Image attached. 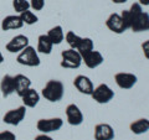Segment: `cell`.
I'll use <instances>...</instances> for the list:
<instances>
[{
    "mask_svg": "<svg viewBox=\"0 0 149 140\" xmlns=\"http://www.w3.org/2000/svg\"><path fill=\"white\" fill-rule=\"evenodd\" d=\"M120 17H122V20H123V24H124L125 30L130 29V26H132V17H130L129 10H123L122 14H120Z\"/></svg>",
    "mask_w": 149,
    "mask_h": 140,
    "instance_id": "cell-27",
    "label": "cell"
},
{
    "mask_svg": "<svg viewBox=\"0 0 149 140\" xmlns=\"http://www.w3.org/2000/svg\"><path fill=\"white\" fill-rule=\"evenodd\" d=\"M0 140H16V135L9 130L0 132Z\"/></svg>",
    "mask_w": 149,
    "mask_h": 140,
    "instance_id": "cell-29",
    "label": "cell"
},
{
    "mask_svg": "<svg viewBox=\"0 0 149 140\" xmlns=\"http://www.w3.org/2000/svg\"><path fill=\"white\" fill-rule=\"evenodd\" d=\"M34 140H54V139L49 137L47 134H40V135H37V137H35Z\"/></svg>",
    "mask_w": 149,
    "mask_h": 140,
    "instance_id": "cell-31",
    "label": "cell"
},
{
    "mask_svg": "<svg viewBox=\"0 0 149 140\" xmlns=\"http://www.w3.org/2000/svg\"><path fill=\"white\" fill-rule=\"evenodd\" d=\"M91 97H92L93 100L97 102V103L106 104V103H108V102H111L112 99H113L114 92L112 91V88L108 85L102 83V85H100L98 87H96L95 89H93Z\"/></svg>",
    "mask_w": 149,
    "mask_h": 140,
    "instance_id": "cell-4",
    "label": "cell"
},
{
    "mask_svg": "<svg viewBox=\"0 0 149 140\" xmlns=\"http://www.w3.org/2000/svg\"><path fill=\"white\" fill-rule=\"evenodd\" d=\"M63 125V120L58 116L56 118H49V119H40L36 123V128L37 130H40L42 134H49L52 132H57L62 128Z\"/></svg>",
    "mask_w": 149,
    "mask_h": 140,
    "instance_id": "cell-5",
    "label": "cell"
},
{
    "mask_svg": "<svg viewBox=\"0 0 149 140\" xmlns=\"http://www.w3.org/2000/svg\"><path fill=\"white\" fill-rule=\"evenodd\" d=\"M20 98L22 99V103H24L25 107H27V108H35L40 100V94L34 88H29Z\"/></svg>",
    "mask_w": 149,
    "mask_h": 140,
    "instance_id": "cell-18",
    "label": "cell"
},
{
    "mask_svg": "<svg viewBox=\"0 0 149 140\" xmlns=\"http://www.w3.org/2000/svg\"><path fill=\"white\" fill-rule=\"evenodd\" d=\"M143 12V9H142V5L139 3H134L132 6H130L129 9V14H130V17H132V24H133V21L136 20V19L141 15V14ZM132 27V26H130Z\"/></svg>",
    "mask_w": 149,
    "mask_h": 140,
    "instance_id": "cell-26",
    "label": "cell"
},
{
    "mask_svg": "<svg viewBox=\"0 0 149 140\" xmlns=\"http://www.w3.org/2000/svg\"><path fill=\"white\" fill-rule=\"evenodd\" d=\"M54 44L51 42V40L49 39L47 35H40L37 39V52L44 53V55H50L52 51Z\"/></svg>",
    "mask_w": 149,
    "mask_h": 140,
    "instance_id": "cell-19",
    "label": "cell"
},
{
    "mask_svg": "<svg viewBox=\"0 0 149 140\" xmlns=\"http://www.w3.org/2000/svg\"><path fill=\"white\" fill-rule=\"evenodd\" d=\"M25 115H26V107L21 105L16 109H11V110L6 112L5 115L3 116V122L5 124L16 127V125H19L22 120H24Z\"/></svg>",
    "mask_w": 149,
    "mask_h": 140,
    "instance_id": "cell-6",
    "label": "cell"
},
{
    "mask_svg": "<svg viewBox=\"0 0 149 140\" xmlns=\"http://www.w3.org/2000/svg\"><path fill=\"white\" fill-rule=\"evenodd\" d=\"M29 46V37L25 35H16L6 44V51L11 53L20 52Z\"/></svg>",
    "mask_w": 149,
    "mask_h": 140,
    "instance_id": "cell-9",
    "label": "cell"
},
{
    "mask_svg": "<svg viewBox=\"0 0 149 140\" xmlns=\"http://www.w3.org/2000/svg\"><path fill=\"white\" fill-rule=\"evenodd\" d=\"M66 116H67V122L70 125L77 127L83 123V114L81 109L78 108V105L76 104H68L66 108Z\"/></svg>",
    "mask_w": 149,
    "mask_h": 140,
    "instance_id": "cell-10",
    "label": "cell"
},
{
    "mask_svg": "<svg viewBox=\"0 0 149 140\" xmlns=\"http://www.w3.org/2000/svg\"><path fill=\"white\" fill-rule=\"evenodd\" d=\"M61 67L62 68H68V69H76L82 64V56L80 55L77 50L68 49L63 50L61 52Z\"/></svg>",
    "mask_w": 149,
    "mask_h": 140,
    "instance_id": "cell-3",
    "label": "cell"
},
{
    "mask_svg": "<svg viewBox=\"0 0 149 140\" xmlns=\"http://www.w3.org/2000/svg\"><path fill=\"white\" fill-rule=\"evenodd\" d=\"M130 132L136 135H141L147 133L149 130V119L147 118H141V119H137L130 124Z\"/></svg>",
    "mask_w": 149,
    "mask_h": 140,
    "instance_id": "cell-20",
    "label": "cell"
},
{
    "mask_svg": "<svg viewBox=\"0 0 149 140\" xmlns=\"http://www.w3.org/2000/svg\"><path fill=\"white\" fill-rule=\"evenodd\" d=\"M41 94L49 102H60L65 94V86L58 79H50L41 91Z\"/></svg>",
    "mask_w": 149,
    "mask_h": 140,
    "instance_id": "cell-1",
    "label": "cell"
},
{
    "mask_svg": "<svg viewBox=\"0 0 149 140\" xmlns=\"http://www.w3.org/2000/svg\"><path fill=\"white\" fill-rule=\"evenodd\" d=\"M65 40H66V42L68 44V46L73 50H77V47L80 46L81 44V40L82 37H80L78 35H76L73 31H68L66 35H65Z\"/></svg>",
    "mask_w": 149,
    "mask_h": 140,
    "instance_id": "cell-22",
    "label": "cell"
},
{
    "mask_svg": "<svg viewBox=\"0 0 149 140\" xmlns=\"http://www.w3.org/2000/svg\"><path fill=\"white\" fill-rule=\"evenodd\" d=\"M104 58L100 51L92 50L88 53L82 56V62H85V64L88 68H97L98 66H101L103 63Z\"/></svg>",
    "mask_w": 149,
    "mask_h": 140,
    "instance_id": "cell-11",
    "label": "cell"
},
{
    "mask_svg": "<svg viewBox=\"0 0 149 140\" xmlns=\"http://www.w3.org/2000/svg\"><path fill=\"white\" fill-rule=\"evenodd\" d=\"M92 50H93V41H92V39H90V37H82L81 44L77 47V51L80 52V55L83 56V55L88 53Z\"/></svg>",
    "mask_w": 149,
    "mask_h": 140,
    "instance_id": "cell-23",
    "label": "cell"
},
{
    "mask_svg": "<svg viewBox=\"0 0 149 140\" xmlns=\"http://www.w3.org/2000/svg\"><path fill=\"white\" fill-rule=\"evenodd\" d=\"M13 8L16 12L21 14L30 9V3L27 0H13Z\"/></svg>",
    "mask_w": 149,
    "mask_h": 140,
    "instance_id": "cell-25",
    "label": "cell"
},
{
    "mask_svg": "<svg viewBox=\"0 0 149 140\" xmlns=\"http://www.w3.org/2000/svg\"><path fill=\"white\" fill-rule=\"evenodd\" d=\"M20 17H21V20H22V22H24L25 25H34V24H36V22L39 21V17H37L35 14L32 11H30V10L22 11L20 14Z\"/></svg>",
    "mask_w": 149,
    "mask_h": 140,
    "instance_id": "cell-24",
    "label": "cell"
},
{
    "mask_svg": "<svg viewBox=\"0 0 149 140\" xmlns=\"http://www.w3.org/2000/svg\"><path fill=\"white\" fill-rule=\"evenodd\" d=\"M139 4H141V5L143 6H148L149 5V0H139Z\"/></svg>",
    "mask_w": 149,
    "mask_h": 140,
    "instance_id": "cell-32",
    "label": "cell"
},
{
    "mask_svg": "<svg viewBox=\"0 0 149 140\" xmlns=\"http://www.w3.org/2000/svg\"><path fill=\"white\" fill-rule=\"evenodd\" d=\"M0 91H1L3 97H9L13 93H15V82H14V77L10 74H5L1 78L0 82Z\"/></svg>",
    "mask_w": 149,
    "mask_h": 140,
    "instance_id": "cell-17",
    "label": "cell"
},
{
    "mask_svg": "<svg viewBox=\"0 0 149 140\" xmlns=\"http://www.w3.org/2000/svg\"><path fill=\"white\" fill-rule=\"evenodd\" d=\"M142 50H143V53H144V57L147 60H149V40L144 41L142 44Z\"/></svg>",
    "mask_w": 149,
    "mask_h": 140,
    "instance_id": "cell-30",
    "label": "cell"
},
{
    "mask_svg": "<svg viewBox=\"0 0 149 140\" xmlns=\"http://www.w3.org/2000/svg\"><path fill=\"white\" fill-rule=\"evenodd\" d=\"M14 82H15V92L19 97H21L29 88H31L30 78L24 76V74H16L14 77Z\"/></svg>",
    "mask_w": 149,
    "mask_h": 140,
    "instance_id": "cell-15",
    "label": "cell"
},
{
    "mask_svg": "<svg viewBox=\"0 0 149 140\" xmlns=\"http://www.w3.org/2000/svg\"><path fill=\"white\" fill-rule=\"evenodd\" d=\"M4 62V56H3V53L0 52V66H1V63Z\"/></svg>",
    "mask_w": 149,
    "mask_h": 140,
    "instance_id": "cell-34",
    "label": "cell"
},
{
    "mask_svg": "<svg viewBox=\"0 0 149 140\" xmlns=\"http://www.w3.org/2000/svg\"><path fill=\"white\" fill-rule=\"evenodd\" d=\"M16 61L22 66L27 67H37L40 66L41 62L39 55H37V51L32 46H27L22 51H20V53L16 57Z\"/></svg>",
    "mask_w": 149,
    "mask_h": 140,
    "instance_id": "cell-2",
    "label": "cell"
},
{
    "mask_svg": "<svg viewBox=\"0 0 149 140\" xmlns=\"http://www.w3.org/2000/svg\"><path fill=\"white\" fill-rule=\"evenodd\" d=\"M45 6V0H30V8H32L35 11L42 10Z\"/></svg>",
    "mask_w": 149,
    "mask_h": 140,
    "instance_id": "cell-28",
    "label": "cell"
},
{
    "mask_svg": "<svg viewBox=\"0 0 149 140\" xmlns=\"http://www.w3.org/2000/svg\"><path fill=\"white\" fill-rule=\"evenodd\" d=\"M106 26L108 27L112 32H114V34H123V32L125 31L122 17H120L119 14H116V12L111 14L109 17L107 19Z\"/></svg>",
    "mask_w": 149,
    "mask_h": 140,
    "instance_id": "cell-13",
    "label": "cell"
},
{
    "mask_svg": "<svg viewBox=\"0 0 149 140\" xmlns=\"http://www.w3.org/2000/svg\"><path fill=\"white\" fill-rule=\"evenodd\" d=\"M130 30L133 32H143V31H149V14L148 12H142L136 20L133 21Z\"/></svg>",
    "mask_w": 149,
    "mask_h": 140,
    "instance_id": "cell-16",
    "label": "cell"
},
{
    "mask_svg": "<svg viewBox=\"0 0 149 140\" xmlns=\"http://www.w3.org/2000/svg\"><path fill=\"white\" fill-rule=\"evenodd\" d=\"M24 26L20 15H9L3 19L1 21V29L4 31H9V30H17L21 29Z\"/></svg>",
    "mask_w": 149,
    "mask_h": 140,
    "instance_id": "cell-14",
    "label": "cell"
},
{
    "mask_svg": "<svg viewBox=\"0 0 149 140\" xmlns=\"http://www.w3.org/2000/svg\"><path fill=\"white\" fill-rule=\"evenodd\" d=\"M114 130L109 124L102 123L95 127V140H113Z\"/></svg>",
    "mask_w": 149,
    "mask_h": 140,
    "instance_id": "cell-12",
    "label": "cell"
},
{
    "mask_svg": "<svg viewBox=\"0 0 149 140\" xmlns=\"http://www.w3.org/2000/svg\"><path fill=\"white\" fill-rule=\"evenodd\" d=\"M46 35L49 36V39L51 40V42H52L54 45H60L63 41V39H65L63 30H62V27L60 25L54 26L52 29H50Z\"/></svg>",
    "mask_w": 149,
    "mask_h": 140,
    "instance_id": "cell-21",
    "label": "cell"
},
{
    "mask_svg": "<svg viewBox=\"0 0 149 140\" xmlns=\"http://www.w3.org/2000/svg\"><path fill=\"white\" fill-rule=\"evenodd\" d=\"M114 81L117 86L122 89H130L133 88L134 85L137 83L138 78L136 74L133 73H127V72H119L114 74Z\"/></svg>",
    "mask_w": 149,
    "mask_h": 140,
    "instance_id": "cell-7",
    "label": "cell"
},
{
    "mask_svg": "<svg viewBox=\"0 0 149 140\" xmlns=\"http://www.w3.org/2000/svg\"><path fill=\"white\" fill-rule=\"evenodd\" d=\"M114 4H124L125 1H128V0H112Z\"/></svg>",
    "mask_w": 149,
    "mask_h": 140,
    "instance_id": "cell-33",
    "label": "cell"
},
{
    "mask_svg": "<svg viewBox=\"0 0 149 140\" xmlns=\"http://www.w3.org/2000/svg\"><path fill=\"white\" fill-rule=\"evenodd\" d=\"M73 86L80 93L86 96H91L93 89H95L92 81L87 76H83V74H80V76H77L73 79Z\"/></svg>",
    "mask_w": 149,
    "mask_h": 140,
    "instance_id": "cell-8",
    "label": "cell"
}]
</instances>
